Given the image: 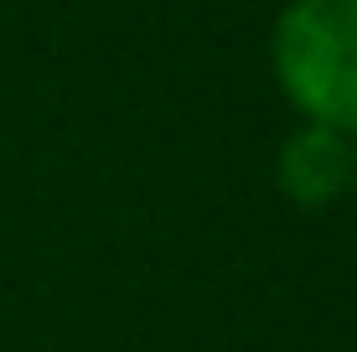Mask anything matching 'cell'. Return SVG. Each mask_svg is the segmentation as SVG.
Returning a JSON list of instances; mask_svg holds the SVG:
<instances>
[{
	"instance_id": "cell-1",
	"label": "cell",
	"mask_w": 357,
	"mask_h": 352,
	"mask_svg": "<svg viewBox=\"0 0 357 352\" xmlns=\"http://www.w3.org/2000/svg\"><path fill=\"white\" fill-rule=\"evenodd\" d=\"M269 63L305 125L357 140V0H290L275 16Z\"/></svg>"
},
{
	"instance_id": "cell-2",
	"label": "cell",
	"mask_w": 357,
	"mask_h": 352,
	"mask_svg": "<svg viewBox=\"0 0 357 352\" xmlns=\"http://www.w3.org/2000/svg\"><path fill=\"white\" fill-rule=\"evenodd\" d=\"M352 145L337 130L301 125L275 151V181L295 208H326L352 192Z\"/></svg>"
},
{
	"instance_id": "cell-3",
	"label": "cell",
	"mask_w": 357,
	"mask_h": 352,
	"mask_svg": "<svg viewBox=\"0 0 357 352\" xmlns=\"http://www.w3.org/2000/svg\"><path fill=\"white\" fill-rule=\"evenodd\" d=\"M352 192H357V145H352Z\"/></svg>"
}]
</instances>
